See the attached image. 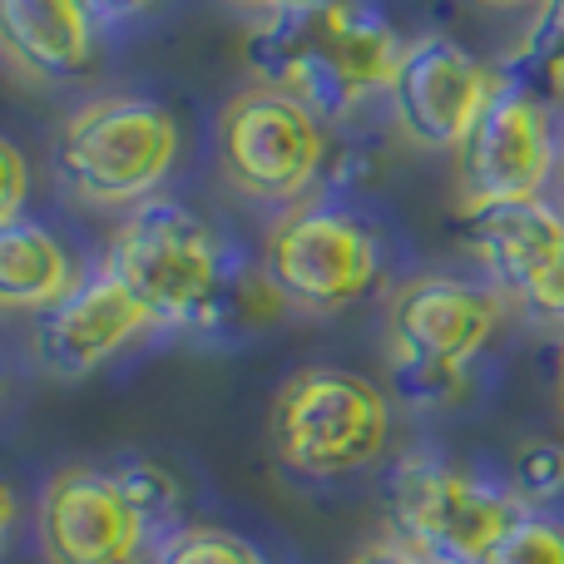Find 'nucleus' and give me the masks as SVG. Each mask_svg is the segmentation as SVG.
<instances>
[{"instance_id": "4468645a", "label": "nucleus", "mask_w": 564, "mask_h": 564, "mask_svg": "<svg viewBox=\"0 0 564 564\" xmlns=\"http://www.w3.org/2000/svg\"><path fill=\"white\" fill-rule=\"evenodd\" d=\"M0 40L35 79H75L95 55V20L79 0H0Z\"/></svg>"}, {"instance_id": "2eb2a0df", "label": "nucleus", "mask_w": 564, "mask_h": 564, "mask_svg": "<svg viewBox=\"0 0 564 564\" xmlns=\"http://www.w3.org/2000/svg\"><path fill=\"white\" fill-rule=\"evenodd\" d=\"M75 288V258L50 228L25 218L0 228V302L10 312H50Z\"/></svg>"}, {"instance_id": "bb28decb", "label": "nucleus", "mask_w": 564, "mask_h": 564, "mask_svg": "<svg viewBox=\"0 0 564 564\" xmlns=\"http://www.w3.org/2000/svg\"><path fill=\"white\" fill-rule=\"evenodd\" d=\"M486 6H540V0H486Z\"/></svg>"}, {"instance_id": "9d476101", "label": "nucleus", "mask_w": 564, "mask_h": 564, "mask_svg": "<svg viewBox=\"0 0 564 564\" xmlns=\"http://www.w3.org/2000/svg\"><path fill=\"white\" fill-rule=\"evenodd\" d=\"M496 75L446 35H421L406 45L391 85V119L397 134L416 149H451L466 139L476 115L486 109Z\"/></svg>"}, {"instance_id": "aec40b11", "label": "nucleus", "mask_w": 564, "mask_h": 564, "mask_svg": "<svg viewBox=\"0 0 564 564\" xmlns=\"http://www.w3.org/2000/svg\"><path fill=\"white\" fill-rule=\"evenodd\" d=\"M510 470H516V496L525 500V506H535V500H555L564 490V441H555V436L520 441Z\"/></svg>"}, {"instance_id": "5701e85b", "label": "nucleus", "mask_w": 564, "mask_h": 564, "mask_svg": "<svg viewBox=\"0 0 564 564\" xmlns=\"http://www.w3.org/2000/svg\"><path fill=\"white\" fill-rule=\"evenodd\" d=\"M79 6L89 10V20L115 25V20H129V15H139V10H149L154 0H79Z\"/></svg>"}, {"instance_id": "423d86ee", "label": "nucleus", "mask_w": 564, "mask_h": 564, "mask_svg": "<svg viewBox=\"0 0 564 564\" xmlns=\"http://www.w3.org/2000/svg\"><path fill=\"white\" fill-rule=\"evenodd\" d=\"M525 510L516 490L480 486L426 456H406L387 470V520L426 564H486Z\"/></svg>"}, {"instance_id": "b1692460", "label": "nucleus", "mask_w": 564, "mask_h": 564, "mask_svg": "<svg viewBox=\"0 0 564 564\" xmlns=\"http://www.w3.org/2000/svg\"><path fill=\"white\" fill-rule=\"evenodd\" d=\"M351 564H426L416 555V550H406L401 540H377V545H367Z\"/></svg>"}, {"instance_id": "6ab92c4d", "label": "nucleus", "mask_w": 564, "mask_h": 564, "mask_svg": "<svg viewBox=\"0 0 564 564\" xmlns=\"http://www.w3.org/2000/svg\"><path fill=\"white\" fill-rule=\"evenodd\" d=\"M486 564H564V525L550 516H530L525 510V516L496 540Z\"/></svg>"}, {"instance_id": "9b49d317", "label": "nucleus", "mask_w": 564, "mask_h": 564, "mask_svg": "<svg viewBox=\"0 0 564 564\" xmlns=\"http://www.w3.org/2000/svg\"><path fill=\"white\" fill-rule=\"evenodd\" d=\"M149 530L115 470L65 466L40 496V550L50 564H144Z\"/></svg>"}, {"instance_id": "a211bd4d", "label": "nucleus", "mask_w": 564, "mask_h": 564, "mask_svg": "<svg viewBox=\"0 0 564 564\" xmlns=\"http://www.w3.org/2000/svg\"><path fill=\"white\" fill-rule=\"evenodd\" d=\"M149 564H263L248 540H238L234 530H218V525H188L164 535V545L154 550Z\"/></svg>"}, {"instance_id": "dca6fc26", "label": "nucleus", "mask_w": 564, "mask_h": 564, "mask_svg": "<svg viewBox=\"0 0 564 564\" xmlns=\"http://www.w3.org/2000/svg\"><path fill=\"white\" fill-rule=\"evenodd\" d=\"M510 65H516V79H525L545 105L550 99L560 105L564 99V0H540Z\"/></svg>"}, {"instance_id": "f257e3e1", "label": "nucleus", "mask_w": 564, "mask_h": 564, "mask_svg": "<svg viewBox=\"0 0 564 564\" xmlns=\"http://www.w3.org/2000/svg\"><path fill=\"white\" fill-rule=\"evenodd\" d=\"M406 45L361 0H302L263 15L243 35L253 85L282 89L322 124L357 115L367 99L391 95Z\"/></svg>"}, {"instance_id": "393cba45", "label": "nucleus", "mask_w": 564, "mask_h": 564, "mask_svg": "<svg viewBox=\"0 0 564 564\" xmlns=\"http://www.w3.org/2000/svg\"><path fill=\"white\" fill-rule=\"evenodd\" d=\"M234 6H243V10H263V15H278V10L302 6V0H234Z\"/></svg>"}, {"instance_id": "f3484780", "label": "nucleus", "mask_w": 564, "mask_h": 564, "mask_svg": "<svg viewBox=\"0 0 564 564\" xmlns=\"http://www.w3.org/2000/svg\"><path fill=\"white\" fill-rule=\"evenodd\" d=\"M119 486H124L129 506H134V516L144 520V530L154 535V530H169L178 516V506H184V490H178V480L169 476L159 460H129V466L115 470Z\"/></svg>"}, {"instance_id": "0eeeda50", "label": "nucleus", "mask_w": 564, "mask_h": 564, "mask_svg": "<svg viewBox=\"0 0 564 564\" xmlns=\"http://www.w3.org/2000/svg\"><path fill=\"white\" fill-rule=\"evenodd\" d=\"M327 159L322 119L292 95L248 85L218 115V164L228 184L263 204H292L317 184Z\"/></svg>"}, {"instance_id": "f03ea898", "label": "nucleus", "mask_w": 564, "mask_h": 564, "mask_svg": "<svg viewBox=\"0 0 564 564\" xmlns=\"http://www.w3.org/2000/svg\"><path fill=\"white\" fill-rule=\"evenodd\" d=\"M500 297L466 278H411L391 292V377L411 406H451L466 361L500 332Z\"/></svg>"}, {"instance_id": "20e7f679", "label": "nucleus", "mask_w": 564, "mask_h": 564, "mask_svg": "<svg viewBox=\"0 0 564 564\" xmlns=\"http://www.w3.org/2000/svg\"><path fill=\"white\" fill-rule=\"evenodd\" d=\"M105 268L134 288V297L164 327H204L224 292V253L198 214L174 198H144L109 238Z\"/></svg>"}, {"instance_id": "4be33fe9", "label": "nucleus", "mask_w": 564, "mask_h": 564, "mask_svg": "<svg viewBox=\"0 0 564 564\" xmlns=\"http://www.w3.org/2000/svg\"><path fill=\"white\" fill-rule=\"evenodd\" d=\"M0 164H6V184H0V228H6V224L20 218V198H25L30 169H25V159H20V149L10 144V139L0 144Z\"/></svg>"}, {"instance_id": "1a4fd4ad", "label": "nucleus", "mask_w": 564, "mask_h": 564, "mask_svg": "<svg viewBox=\"0 0 564 564\" xmlns=\"http://www.w3.org/2000/svg\"><path fill=\"white\" fill-rule=\"evenodd\" d=\"M377 268L367 228L327 208L288 214L263 248V278L288 307L302 312H341L377 282Z\"/></svg>"}, {"instance_id": "7ed1b4c3", "label": "nucleus", "mask_w": 564, "mask_h": 564, "mask_svg": "<svg viewBox=\"0 0 564 564\" xmlns=\"http://www.w3.org/2000/svg\"><path fill=\"white\" fill-rule=\"evenodd\" d=\"M178 159V124L164 105L134 95H99L65 119L55 139V174L75 198L124 208L154 198Z\"/></svg>"}, {"instance_id": "6e6552de", "label": "nucleus", "mask_w": 564, "mask_h": 564, "mask_svg": "<svg viewBox=\"0 0 564 564\" xmlns=\"http://www.w3.org/2000/svg\"><path fill=\"white\" fill-rule=\"evenodd\" d=\"M555 164V139H550V109L525 79L496 75L486 109L466 139L456 144V198L460 214H480L496 204L540 198Z\"/></svg>"}, {"instance_id": "f8f14e48", "label": "nucleus", "mask_w": 564, "mask_h": 564, "mask_svg": "<svg viewBox=\"0 0 564 564\" xmlns=\"http://www.w3.org/2000/svg\"><path fill=\"white\" fill-rule=\"evenodd\" d=\"M144 327H154V312L134 297L124 278L105 268L99 278L79 282L65 302L40 312L35 327V361L55 381H75L109 361L124 341H134Z\"/></svg>"}, {"instance_id": "39448f33", "label": "nucleus", "mask_w": 564, "mask_h": 564, "mask_svg": "<svg viewBox=\"0 0 564 564\" xmlns=\"http://www.w3.org/2000/svg\"><path fill=\"white\" fill-rule=\"evenodd\" d=\"M278 456L297 476H347L387 451L391 401L341 367H302L273 401Z\"/></svg>"}, {"instance_id": "ddd939ff", "label": "nucleus", "mask_w": 564, "mask_h": 564, "mask_svg": "<svg viewBox=\"0 0 564 564\" xmlns=\"http://www.w3.org/2000/svg\"><path fill=\"white\" fill-rule=\"evenodd\" d=\"M466 243L490 268V278L510 297H520L564 248V218L545 198L496 204V208H480V214H466Z\"/></svg>"}, {"instance_id": "412c9836", "label": "nucleus", "mask_w": 564, "mask_h": 564, "mask_svg": "<svg viewBox=\"0 0 564 564\" xmlns=\"http://www.w3.org/2000/svg\"><path fill=\"white\" fill-rule=\"evenodd\" d=\"M520 302H525V307L535 312V317L564 322V248L545 263V273H540L525 292H520Z\"/></svg>"}, {"instance_id": "a878e982", "label": "nucleus", "mask_w": 564, "mask_h": 564, "mask_svg": "<svg viewBox=\"0 0 564 564\" xmlns=\"http://www.w3.org/2000/svg\"><path fill=\"white\" fill-rule=\"evenodd\" d=\"M555 391H560V406H564V337H560V357H555Z\"/></svg>"}]
</instances>
